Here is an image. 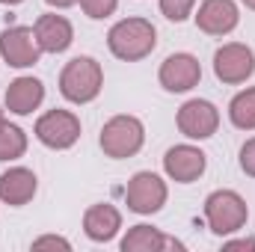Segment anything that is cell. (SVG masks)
<instances>
[{
	"mask_svg": "<svg viewBox=\"0 0 255 252\" xmlns=\"http://www.w3.org/2000/svg\"><path fill=\"white\" fill-rule=\"evenodd\" d=\"M107 48L122 63H139L157 48V30L148 18H122L110 27Z\"/></svg>",
	"mask_w": 255,
	"mask_h": 252,
	"instance_id": "1",
	"label": "cell"
},
{
	"mask_svg": "<svg viewBox=\"0 0 255 252\" xmlns=\"http://www.w3.org/2000/svg\"><path fill=\"white\" fill-rule=\"evenodd\" d=\"M104 68L95 57H74L60 71V92L71 104H89L101 95Z\"/></svg>",
	"mask_w": 255,
	"mask_h": 252,
	"instance_id": "2",
	"label": "cell"
},
{
	"mask_svg": "<svg viewBox=\"0 0 255 252\" xmlns=\"http://www.w3.org/2000/svg\"><path fill=\"white\" fill-rule=\"evenodd\" d=\"M247 220H250V208H247L241 193H235V190H214L205 199V223H208V229L217 238L241 232L247 226Z\"/></svg>",
	"mask_w": 255,
	"mask_h": 252,
	"instance_id": "3",
	"label": "cell"
},
{
	"mask_svg": "<svg viewBox=\"0 0 255 252\" xmlns=\"http://www.w3.org/2000/svg\"><path fill=\"white\" fill-rule=\"evenodd\" d=\"M98 142H101V151H104L107 157L125 160V157H133V154L142 148V142H145V127H142V122H139L136 116L122 113V116H113L110 122H104Z\"/></svg>",
	"mask_w": 255,
	"mask_h": 252,
	"instance_id": "4",
	"label": "cell"
},
{
	"mask_svg": "<svg viewBox=\"0 0 255 252\" xmlns=\"http://www.w3.org/2000/svg\"><path fill=\"white\" fill-rule=\"evenodd\" d=\"M36 139L54 151H65L80 139V119L71 110H48L36 119Z\"/></svg>",
	"mask_w": 255,
	"mask_h": 252,
	"instance_id": "5",
	"label": "cell"
},
{
	"mask_svg": "<svg viewBox=\"0 0 255 252\" xmlns=\"http://www.w3.org/2000/svg\"><path fill=\"white\" fill-rule=\"evenodd\" d=\"M166 196H169L166 181L157 172H136L125 187V205L128 211L148 217V214H157L166 205Z\"/></svg>",
	"mask_w": 255,
	"mask_h": 252,
	"instance_id": "6",
	"label": "cell"
},
{
	"mask_svg": "<svg viewBox=\"0 0 255 252\" xmlns=\"http://www.w3.org/2000/svg\"><path fill=\"white\" fill-rule=\"evenodd\" d=\"M214 74H217V80H223L229 86L247 83L255 74L253 48L241 45V42H229V45L217 48V54H214Z\"/></svg>",
	"mask_w": 255,
	"mask_h": 252,
	"instance_id": "7",
	"label": "cell"
},
{
	"mask_svg": "<svg viewBox=\"0 0 255 252\" xmlns=\"http://www.w3.org/2000/svg\"><path fill=\"white\" fill-rule=\"evenodd\" d=\"M42 54L45 51L39 48V39H36L33 27L15 24V27H6L0 33V57H3L6 65H12V68H30V65L39 63Z\"/></svg>",
	"mask_w": 255,
	"mask_h": 252,
	"instance_id": "8",
	"label": "cell"
},
{
	"mask_svg": "<svg viewBox=\"0 0 255 252\" xmlns=\"http://www.w3.org/2000/svg\"><path fill=\"white\" fill-rule=\"evenodd\" d=\"M175 125L187 139H208L220 127V110L205 98H190L178 107Z\"/></svg>",
	"mask_w": 255,
	"mask_h": 252,
	"instance_id": "9",
	"label": "cell"
},
{
	"mask_svg": "<svg viewBox=\"0 0 255 252\" xmlns=\"http://www.w3.org/2000/svg\"><path fill=\"white\" fill-rule=\"evenodd\" d=\"M208 166V154L202 148H196L190 142L184 145H172L163 154V172L175 181V184H193L196 178H202Z\"/></svg>",
	"mask_w": 255,
	"mask_h": 252,
	"instance_id": "10",
	"label": "cell"
},
{
	"mask_svg": "<svg viewBox=\"0 0 255 252\" xmlns=\"http://www.w3.org/2000/svg\"><path fill=\"white\" fill-rule=\"evenodd\" d=\"M157 80L166 92H190L202 80V65L193 54H169L160 63Z\"/></svg>",
	"mask_w": 255,
	"mask_h": 252,
	"instance_id": "11",
	"label": "cell"
},
{
	"mask_svg": "<svg viewBox=\"0 0 255 252\" xmlns=\"http://www.w3.org/2000/svg\"><path fill=\"white\" fill-rule=\"evenodd\" d=\"M196 27L208 36H229L241 24V9L235 0H202L199 12L193 15Z\"/></svg>",
	"mask_w": 255,
	"mask_h": 252,
	"instance_id": "12",
	"label": "cell"
},
{
	"mask_svg": "<svg viewBox=\"0 0 255 252\" xmlns=\"http://www.w3.org/2000/svg\"><path fill=\"white\" fill-rule=\"evenodd\" d=\"M33 33H36L39 48H42L45 54H63V51L71 48V42H74V27H71V21H68L65 15H54V12L39 15L36 24H33Z\"/></svg>",
	"mask_w": 255,
	"mask_h": 252,
	"instance_id": "13",
	"label": "cell"
},
{
	"mask_svg": "<svg viewBox=\"0 0 255 252\" xmlns=\"http://www.w3.org/2000/svg\"><path fill=\"white\" fill-rule=\"evenodd\" d=\"M6 110L15 113V116H30L33 110H39V104L45 101V83L39 77H30V74H21L15 77L9 86H6Z\"/></svg>",
	"mask_w": 255,
	"mask_h": 252,
	"instance_id": "14",
	"label": "cell"
},
{
	"mask_svg": "<svg viewBox=\"0 0 255 252\" xmlns=\"http://www.w3.org/2000/svg\"><path fill=\"white\" fill-rule=\"evenodd\" d=\"M39 190V178L33 169L27 166H12L0 175V202L9 208H21L27 205Z\"/></svg>",
	"mask_w": 255,
	"mask_h": 252,
	"instance_id": "15",
	"label": "cell"
},
{
	"mask_svg": "<svg viewBox=\"0 0 255 252\" xmlns=\"http://www.w3.org/2000/svg\"><path fill=\"white\" fill-rule=\"evenodd\" d=\"M119 229H122V214H119V208H113V205H107V202L86 208V214H83V232H86L89 241L107 244V241H113V238L119 235Z\"/></svg>",
	"mask_w": 255,
	"mask_h": 252,
	"instance_id": "16",
	"label": "cell"
},
{
	"mask_svg": "<svg viewBox=\"0 0 255 252\" xmlns=\"http://www.w3.org/2000/svg\"><path fill=\"white\" fill-rule=\"evenodd\" d=\"M157 250H184L181 241L175 238H166L160 229L154 226H130L128 235L122 238V252H157Z\"/></svg>",
	"mask_w": 255,
	"mask_h": 252,
	"instance_id": "17",
	"label": "cell"
},
{
	"mask_svg": "<svg viewBox=\"0 0 255 252\" xmlns=\"http://www.w3.org/2000/svg\"><path fill=\"white\" fill-rule=\"evenodd\" d=\"M229 119L241 130H255V86L238 92L229 104Z\"/></svg>",
	"mask_w": 255,
	"mask_h": 252,
	"instance_id": "18",
	"label": "cell"
},
{
	"mask_svg": "<svg viewBox=\"0 0 255 252\" xmlns=\"http://www.w3.org/2000/svg\"><path fill=\"white\" fill-rule=\"evenodd\" d=\"M27 151V133L24 127L12 125V122H0V160H18Z\"/></svg>",
	"mask_w": 255,
	"mask_h": 252,
	"instance_id": "19",
	"label": "cell"
},
{
	"mask_svg": "<svg viewBox=\"0 0 255 252\" xmlns=\"http://www.w3.org/2000/svg\"><path fill=\"white\" fill-rule=\"evenodd\" d=\"M193 6H196V0H160L163 18H169V21H175V24H181V21L190 18Z\"/></svg>",
	"mask_w": 255,
	"mask_h": 252,
	"instance_id": "20",
	"label": "cell"
},
{
	"mask_svg": "<svg viewBox=\"0 0 255 252\" xmlns=\"http://www.w3.org/2000/svg\"><path fill=\"white\" fill-rule=\"evenodd\" d=\"M80 9L92 18V21H101V18H110L119 6V0H77Z\"/></svg>",
	"mask_w": 255,
	"mask_h": 252,
	"instance_id": "21",
	"label": "cell"
},
{
	"mask_svg": "<svg viewBox=\"0 0 255 252\" xmlns=\"http://www.w3.org/2000/svg\"><path fill=\"white\" fill-rule=\"evenodd\" d=\"M241 169H244L250 178H255V136L241 145Z\"/></svg>",
	"mask_w": 255,
	"mask_h": 252,
	"instance_id": "22",
	"label": "cell"
},
{
	"mask_svg": "<svg viewBox=\"0 0 255 252\" xmlns=\"http://www.w3.org/2000/svg\"><path fill=\"white\" fill-rule=\"evenodd\" d=\"M33 250H71V244L60 235H45V238L33 241Z\"/></svg>",
	"mask_w": 255,
	"mask_h": 252,
	"instance_id": "23",
	"label": "cell"
},
{
	"mask_svg": "<svg viewBox=\"0 0 255 252\" xmlns=\"http://www.w3.org/2000/svg\"><path fill=\"white\" fill-rule=\"evenodd\" d=\"M226 250H255V238H238V241H226Z\"/></svg>",
	"mask_w": 255,
	"mask_h": 252,
	"instance_id": "24",
	"label": "cell"
},
{
	"mask_svg": "<svg viewBox=\"0 0 255 252\" xmlns=\"http://www.w3.org/2000/svg\"><path fill=\"white\" fill-rule=\"evenodd\" d=\"M48 6H54V9H68V6H74L77 0H45Z\"/></svg>",
	"mask_w": 255,
	"mask_h": 252,
	"instance_id": "25",
	"label": "cell"
},
{
	"mask_svg": "<svg viewBox=\"0 0 255 252\" xmlns=\"http://www.w3.org/2000/svg\"><path fill=\"white\" fill-rule=\"evenodd\" d=\"M3 6H18V3H24V0H0Z\"/></svg>",
	"mask_w": 255,
	"mask_h": 252,
	"instance_id": "26",
	"label": "cell"
},
{
	"mask_svg": "<svg viewBox=\"0 0 255 252\" xmlns=\"http://www.w3.org/2000/svg\"><path fill=\"white\" fill-rule=\"evenodd\" d=\"M241 3H244L247 9H253V12H255V0H241Z\"/></svg>",
	"mask_w": 255,
	"mask_h": 252,
	"instance_id": "27",
	"label": "cell"
},
{
	"mask_svg": "<svg viewBox=\"0 0 255 252\" xmlns=\"http://www.w3.org/2000/svg\"><path fill=\"white\" fill-rule=\"evenodd\" d=\"M0 122H3V110H0Z\"/></svg>",
	"mask_w": 255,
	"mask_h": 252,
	"instance_id": "28",
	"label": "cell"
}]
</instances>
